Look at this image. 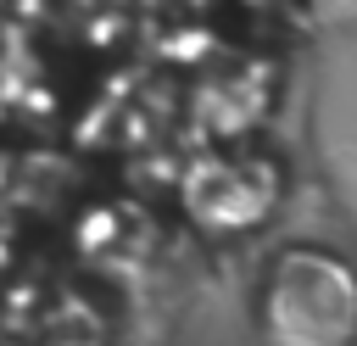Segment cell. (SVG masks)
<instances>
[{"mask_svg": "<svg viewBox=\"0 0 357 346\" xmlns=\"http://www.w3.org/2000/svg\"><path fill=\"white\" fill-rule=\"evenodd\" d=\"M262 346H357V262L318 240L279 246L251 290Z\"/></svg>", "mask_w": 357, "mask_h": 346, "instance_id": "1", "label": "cell"}, {"mask_svg": "<svg viewBox=\"0 0 357 346\" xmlns=\"http://www.w3.org/2000/svg\"><path fill=\"white\" fill-rule=\"evenodd\" d=\"M284 201V167L279 156L257 145H206L190 156L178 179V212L206 240H245L257 234Z\"/></svg>", "mask_w": 357, "mask_h": 346, "instance_id": "2", "label": "cell"}]
</instances>
